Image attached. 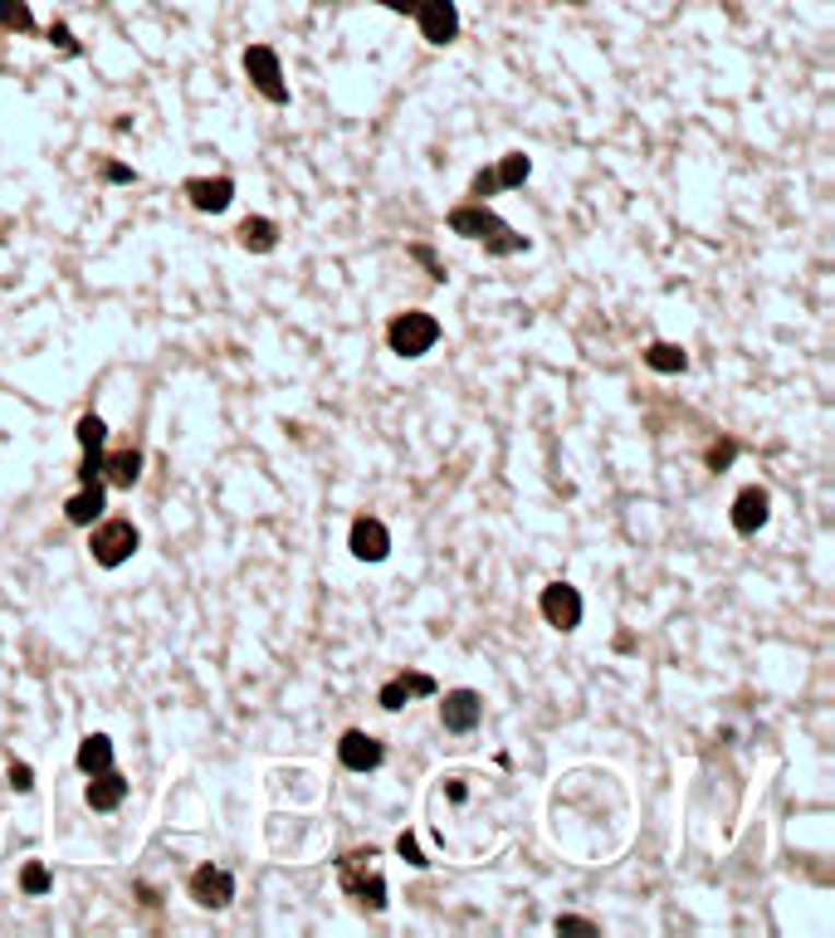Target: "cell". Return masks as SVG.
<instances>
[{"label":"cell","instance_id":"cell-1","mask_svg":"<svg viewBox=\"0 0 835 938\" xmlns=\"http://www.w3.org/2000/svg\"><path fill=\"white\" fill-rule=\"evenodd\" d=\"M450 231L464 235V239H479L484 255L504 259V255H524L528 249V235H518L504 215H494L484 201H469V206H455L450 211Z\"/></svg>","mask_w":835,"mask_h":938},{"label":"cell","instance_id":"cell-2","mask_svg":"<svg viewBox=\"0 0 835 938\" xmlns=\"http://www.w3.org/2000/svg\"><path fill=\"white\" fill-rule=\"evenodd\" d=\"M372 860H377V851L372 846L338 856V880L357 904H367L372 914H381L386 910V880H381V870H372Z\"/></svg>","mask_w":835,"mask_h":938},{"label":"cell","instance_id":"cell-3","mask_svg":"<svg viewBox=\"0 0 835 938\" xmlns=\"http://www.w3.org/2000/svg\"><path fill=\"white\" fill-rule=\"evenodd\" d=\"M386 342H391L396 357H425V352L440 342V318L425 308H411V313H396L386 323Z\"/></svg>","mask_w":835,"mask_h":938},{"label":"cell","instance_id":"cell-4","mask_svg":"<svg viewBox=\"0 0 835 938\" xmlns=\"http://www.w3.org/2000/svg\"><path fill=\"white\" fill-rule=\"evenodd\" d=\"M138 543L142 538H138V528H132V518H103L89 538V552H93L98 567H122V562L138 552Z\"/></svg>","mask_w":835,"mask_h":938},{"label":"cell","instance_id":"cell-5","mask_svg":"<svg viewBox=\"0 0 835 938\" xmlns=\"http://www.w3.org/2000/svg\"><path fill=\"white\" fill-rule=\"evenodd\" d=\"M245 79H249V89H255L264 103H279V108L289 103V79H284L279 55L269 45H249L245 49Z\"/></svg>","mask_w":835,"mask_h":938},{"label":"cell","instance_id":"cell-6","mask_svg":"<svg viewBox=\"0 0 835 938\" xmlns=\"http://www.w3.org/2000/svg\"><path fill=\"white\" fill-rule=\"evenodd\" d=\"M415 25L425 45H455L459 35V5L455 0H415Z\"/></svg>","mask_w":835,"mask_h":938},{"label":"cell","instance_id":"cell-7","mask_svg":"<svg viewBox=\"0 0 835 938\" xmlns=\"http://www.w3.org/2000/svg\"><path fill=\"white\" fill-rule=\"evenodd\" d=\"M538 611L552 631H577L581 625V591L567 587V582H552V587H542Z\"/></svg>","mask_w":835,"mask_h":938},{"label":"cell","instance_id":"cell-8","mask_svg":"<svg viewBox=\"0 0 835 938\" xmlns=\"http://www.w3.org/2000/svg\"><path fill=\"white\" fill-rule=\"evenodd\" d=\"M338 763L348 767V773H377L386 763V748H381V738L362 734V728H348L342 743H338Z\"/></svg>","mask_w":835,"mask_h":938},{"label":"cell","instance_id":"cell-9","mask_svg":"<svg viewBox=\"0 0 835 938\" xmlns=\"http://www.w3.org/2000/svg\"><path fill=\"white\" fill-rule=\"evenodd\" d=\"M186 890H191V900L201 904V910H225V904L235 900V880H230V870H221V865H201Z\"/></svg>","mask_w":835,"mask_h":938},{"label":"cell","instance_id":"cell-10","mask_svg":"<svg viewBox=\"0 0 835 938\" xmlns=\"http://www.w3.org/2000/svg\"><path fill=\"white\" fill-rule=\"evenodd\" d=\"M186 196H191L196 211L221 215V211H230V201H235V181H230V176H191V181H186Z\"/></svg>","mask_w":835,"mask_h":938},{"label":"cell","instance_id":"cell-11","mask_svg":"<svg viewBox=\"0 0 835 938\" xmlns=\"http://www.w3.org/2000/svg\"><path fill=\"white\" fill-rule=\"evenodd\" d=\"M348 548H352V558H362V562H386V552H391V534H386L381 518H367V514H362L357 524H352Z\"/></svg>","mask_w":835,"mask_h":938},{"label":"cell","instance_id":"cell-12","mask_svg":"<svg viewBox=\"0 0 835 938\" xmlns=\"http://www.w3.org/2000/svg\"><path fill=\"white\" fill-rule=\"evenodd\" d=\"M767 518H772V494L762 484H748L743 494L733 499V528L738 534H757Z\"/></svg>","mask_w":835,"mask_h":938},{"label":"cell","instance_id":"cell-13","mask_svg":"<svg viewBox=\"0 0 835 938\" xmlns=\"http://www.w3.org/2000/svg\"><path fill=\"white\" fill-rule=\"evenodd\" d=\"M479 714H484V700H479L474 690H450L440 704V724L450 728V734H469V728L479 724Z\"/></svg>","mask_w":835,"mask_h":938},{"label":"cell","instance_id":"cell-14","mask_svg":"<svg viewBox=\"0 0 835 938\" xmlns=\"http://www.w3.org/2000/svg\"><path fill=\"white\" fill-rule=\"evenodd\" d=\"M415 694H435V680L431 675H421V670H405V675H396V680L381 684L377 704L386 708V714H396V708H405V700H415Z\"/></svg>","mask_w":835,"mask_h":938},{"label":"cell","instance_id":"cell-15","mask_svg":"<svg viewBox=\"0 0 835 938\" xmlns=\"http://www.w3.org/2000/svg\"><path fill=\"white\" fill-rule=\"evenodd\" d=\"M83 797H89L93 811H113V807H122V797H128V777H122L118 767H103V773L89 777Z\"/></svg>","mask_w":835,"mask_h":938},{"label":"cell","instance_id":"cell-16","mask_svg":"<svg viewBox=\"0 0 835 938\" xmlns=\"http://www.w3.org/2000/svg\"><path fill=\"white\" fill-rule=\"evenodd\" d=\"M103 499H108V484H103V479H93V484H83L79 494L64 504V518L74 528H93L103 518Z\"/></svg>","mask_w":835,"mask_h":938},{"label":"cell","instance_id":"cell-17","mask_svg":"<svg viewBox=\"0 0 835 938\" xmlns=\"http://www.w3.org/2000/svg\"><path fill=\"white\" fill-rule=\"evenodd\" d=\"M98 479L103 484H113V489H132L142 479V455L132 450V445L128 450H113V455L103 450V474Z\"/></svg>","mask_w":835,"mask_h":938},{"label":"cell","instance_id":"cell-18","mask_svg":"<svg viewBox=\"0 0 835 938\" xmlns=\"http://www.w3.org/2000/svg\"><path fill=\"white\" fill-rule=\"evenodd\" d=\"M235 235H239V245H245L249 255H269V249L279 245V225L269 221V215H245Z\"/></svg>","mask_w":835,"mask_h":938},{"label":"cell","instance_id":"cell-19","mask_svg":"<svg viewBox=\"0 0 835 938\" xmlns=\"http://www.w3.org/2000/svg\"><path fill=\"white\" fill-rule=\"evenodd\" d=\"M74 763H79V773H89V777L103 773V767H113V738H108V734H89V738L79 743V758H74Z\"/></svg>","mask_w":835,"mask_h":938},{"label":"cell","instance_id":"cell-20","mask_svg":"<svg viewBox=\"0 0 835 938\" xmlns=\"http://www.w3.org/2000/svg\"><path fill=\"white\" fill-rule=\"evenodd\" d=\"M645 367H650V372H665V377H674V372L689 367V352L680 348V342H650V348H645Z\"/></svg>","mask_w":835,"mask_h":938},{"label":"cell","instance_id":"cell-21","mask_svg":"<svg viewBox=\"0 0 835 938\" xmlns=\"http://www.w3.org/2000/svg\"><path fill=\"white\" fill-rule=\"evenodd\" d=\"M0 30H10V35H35V10H30V0H0Z\"/></svg>","mask_w":835,"mask_h":938},{"label":"cell","instance_id":"cell-22","mask_svg":"<svg viewBox=\"0 0 835 938\" xmlns=\"http://www.w3.org/2000/svg\"><path fill=\"white\" fill-rule=\"evenodd\" d=\"M528 172H532V162H528L524 152H504V156H498V166H494V176H498V186H504V191L524 186V181H528Z\"/></svg>","mask_w":835,"mask_h":938},{"label":"cell","instance_id":"cell-23","mask_svg":"<svg viewBox=\"0 0 835 938\" xmlns=\"http://www.w3.org/2000/svg\"><path fill=\"white\" fill-rule=\"evenodd\" d=\"M103 441H108V425H103V415H79V445L83 450H103Z\"/></svg>","mask_w":835,"mask_h":938},{"label":"cell","instance_id":"cell-24","mask_svg":"<svg viewBox=\"0 0 835 938\" xmlns=\"http://www.w3.org/2000/svg\"><path fill=\"white\" fill-rule=\"evenodd\" d=\"M49 884H55V880H49V870L39 860H30L25 870H20V890H25V894H45Z\"/></svg>","mask_w":835,"mask_h":938},{"label":"cell","instance_id":"cell-25","mask_svg":"<svg viewBox=\"0 0 835 938\" xmlns=\"http://www.w3.org/2000/svg\"><path fill=\"white\" fill-rule=\"evenodd\" d=\"M396 851H401V860L415 865V870H425V865H431V860H425V851H421V841H415L411 831H401V836H396Z\"/></svg>","mask_w":835,"mask_h":938},{"label":"cell","instance_id":"cell-26","mask_svg":"<svg viewBox=\"0 0 835 938\" xmlns=\"http://www.w3.org/2000/svg\"><path fill=\"white\" fill-rule=\"evenodd\" d=\"M738 460V441H718V445H708V469H728Z\"/></svg>","mask_w":835,"mask_h":938},{"label":"cell","instance_id":"cell-27","mask_svg":"<svg viewBox=\"0 0 835 938\" xmlns=\"http://www.w3.org/2000/svg\"><path fill=\"white\" fill-rule=\"evenodd\" d=\"M49 45H59L64 55H79V39H74V30H69L64 20H55V25H49Z\"/></svg>","mask_w":835,"mask_h":938},{"label":"cell","instance_id":"cell-28","mask_svg":"<svg viewBox=\"0 0 835 938\" xmlns=\"http://www.w3.org/2000/svg\"><path fill=\"white\" fill-rule=\"evenodd\" d=\"M494 191H498L494 166H489V172H474V181H469V196H479V201H484V196H494Z\"/></svg>","mask_w":835,"mask_h":938},{"label":"cell","instance_id":"cell-29","mask_svg":"<svg viewBox=\"0 0 835 938\" xmlns=\"http://www.w3.org/2000/svg\"><path fill=\"white\" fill-rule=\"evenodd\" d=\"M557 934H601V929H597L591 919H577V914H562V919H557Z\"/></svg>","mask_w":835,"mask_h":938},{"label":"cell","instance_id":"cell-30","mask_svg":"<svg viewBox=\"0 0 835 938\" xmlns=\"http://www.w3.org/2000/svg\"><path fill=\"white\" fill-rule=\"evenodd\" d=\"M10 787H15V792H30V787H35V773H30V763H10Z\"/></svg>","mask_w":835,"mask_h":938},{"label":"cell","instance_id":"cell-31","mask_svg":"<svg viewBox=\"0 0 835 938\" xmlns=\"http://www.w3.org/2000/svg\"><path fill=\"white\" fill-rule=\"evenodd\" d=\"M411 259H421V265L431 269V279H445V265H440V259H435L425 245H411Z\"/></svg>","mask_w":835,"mask_h":938},{"label":"cell","instance_id":"cell-32","mask_svg":"<svg viewBox=\"0 0 835 938\" xmlns=\"http://www.w3.org/2000/svg\"><path fill=\"white\" fill-rule=\"evenodd\" d=\"M103 176H108V181H118V186L138 181V172H132V166H122V162H108V166H103Z\"/></svg>","mask_w":835,"mask_h":938},{"label":"cell","instance_id":"cell-33","mask_svg":"<svg viewBox=\"0 0 835 938\" xmlns=\"http://www.w3.org/2000/svg\"><path fill=\"white\" fill-rule=\"evenodd\" d=\"M381 10H391V15H415V0H377Z\"/></svg>","mask_w":835,"mask_h":938},{"label":"cell","instance_id":"cell-34","mask_svg":"<svg viewBox=\"0 0 835 938\" xmlns=\"http://www.w3.org/2000/svg\"><path fill=\"white\" fill-rule=\"evenodd\" d=\"M445 792H450V801H464V782H459V777L445 782Z\"/></svg>","mask_w":835,"mask_h":938}]
</instances>
